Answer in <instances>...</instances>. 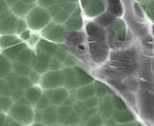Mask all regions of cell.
Segmentation results:
<instances>
[{"label":"cell","instance_id":"cell-26","mask_svg":"<svg viewBox=\"0 0 154 126\" xmlns=\"http://www.w3.org/2000/svg\"><path fill=\"white\" fill-rule=\"evenodd\" d=\"M12 70L14 74L17 76L27 77L32 69H31V67H29L27 65H23V64H20V63L14 62L12 65Z\"/></svg>","mask_w":154,"mask_h":126},{"label":"cell","instance_id":"cell-5","mask_svg":"<svg viewBox=\"0 0 154 126\" xmlns=\"http://www.w3.org/2000/svg\"><path fill=\"white\" fill-rule=\"evenodd\" d=\"M47 99L49 100V102L53 106H61L64 101L67 99V96H69V91H67L64 87L61 88L53 89V90H48L45 93Z\"/></svg>","mask_w":154,"mask_h":126},{"label":"cell","instance_id":"cell-12","mask_svg":"<svg viewBox=\"0 0 154 126\" xmlns=\"http://www.w3.org/2000/svg\"><path fill=\"white\" fill-rule=\"evenodd\" d=\"M17 20H18V18L16 16L11 14V16L7 17L5 20L0 22V35H2V36L14 35V33H16Z\"/></svg>","mask_w":154,"mask_h":126},{"label":"cell","instance_id":"cell-18","mask_svg":"<svg viewBox=\"0 0 154 126\" xmlns=\"http://www.w3.org/2000/svg\"><path fill=\"white\" fill-rule=\"evenodd\" d=\"M82 7L84 8L85 13L90 17L98 14L102 11V3L101 2H82Z\"/></svg>","mask_w":154,"mask_h":126},{"label":"cell","instance_id":"cell-39","mask_svg":"<svg viewBox=\"0 0 154 126\" xmlns=\"http://www.w3.org/2000/svg\"><path fill=\"white\" fill-rule=\"evenodd\" d=\"M19 37H20L22 40H29V39H30V37H31L30 31L25 30L24 32H22L20 35H19Z\"/></svg>","mask_w":154,"mask_h":126},{"label":"cell","instance_id":"cell-2","mask_svg":"<svg viewBox=\"0 0 154 126\" xmlns=\"http://www.w3.org/2000/svg\"><path fill=\"white\" fill-rule=\"evenodd\" d=\"M9 118L13 119V122H16L23 126L30 125L34 120V110L31 106L19 105L14 103L12 108L8 112Z\"/></svg>","mask_w":154,"mask_h":126},{"label":"cell","instance_id":"cell-8","mask_svg":"<svg viewBox=\"0 0 154 126\" xmlns=\"http://www.w3.org/2000/svg\"><path fill=\"white\" fill-rule=\"evenodd\" d=\"M64 28L67 33L69 32H77L79 31L82 27V18L80 16V10L76 9V11L66 19V21L64 23Z\"/></svg>","mask_w":154,"mask_h":126},{"label":"cell","instance_id":"cell-33","mask_svg":"<svg viewBox=\"0 0 154 126\" xmlns=\"http://www.w3.org/2000/svg\"><path fill=\"white\" fill-rule=\"evenodd\" d=\"M24 94H25V92H24V91L16 89L11 95V99L13 100L14 103H16V102H17L18 100H20L21 99L24 98Z\"/></svg>","mask_w":154,"mask_h":126},{"label":"cell","instance_id":"cell-4","mask_svg":"<svg viewBox=\"0 0 154 126\" xmlns=\"http://www.w3.org/2000/svg\"><path fill=\"white\" fill-rule=\"evenodd\" d=\"M66 31L63 25L50 22L48 25L42 30V35L46 40L50 42H62L66 36Z\"/></svg>","mask_w":154,"mask_h":126},{"label":"cell","instance_id":"cell-42","mask_svg":"<svg viewBox=\"0 0 154 126\" xmlns=\"http://www.w3.org/2000/svg\"><path fill=\"white\" fill-rule=\"evenodd\" d=\"M6 124V118L2 114H0V126H5Z\"/></svg>","mask_w":154,"mask_h":126},{"label":"cell","instance_id":"cell-22","mask_svg":"<svg viewBox=\"0 0 154 126\" xmlns=\"http://www.w3.org/2000/svg\"><path fill=\"white\" fill-rule=\"evenodd\" d=\"M12 62L6 56L0 54V79H5L12 71Z\"/></svg>","mask_w":154,"mask_h":126},{"label":"cell","instance_id":"cell-9","mask_svg":"<svg viewBox=\"0 0 154 126\" xmlns=\"http://www.w3.org/2000/svg\"><path fill=\"white\" fill-rule=\"evenodd\" d=\"M58 50V46L55 43L50 42L46 39H40L36 45L37 54L45 55L50 57H53Z\"/></svg>","mask_w":154,"mask_h":126},{"label":"cell","instance_id":"cell-16","mask_svg":"<svg viewBox=\"0 0 154 126\" xmlns=\"http://www.w3.org/2000/svg\"><path fill=\"white\" fill-rule=\"evenodd\" d=\"M35 57H36V55L34 54V52L31 49H29V48H26L25 50L22 51L20 54L18 55V56L17 57L14 61L17 63H20V64L31 67Z\"/></svg>","mask_w":154,"mask_h":126},{"label":"cell","instance_id":"cell-11","mask_svg":"<svg viewBox=\"0 0 154 126\" xmlns=\"http://www.w3.org/2000/svg\"><path fill=\"white\" fill-rule=\"evenodd\" d=\"M62 73H63V76H64V86L66 90L75 89L79 86L73 68L66 67L62 70Z\"/></svg>","mask_w":154,"mask_h":126},{"label":"cell","instance_id":"cell-21","mask_svg":"<svg viewBox=\"0 0 154 126\" xmlns=\"http://www.w3.org/2000/svg\"><path fill=\"white\" fill-rule=\"evenodd\" d=\"M79 122H80V117L72 109L71 112L67 114L66 117L61 119L58 123L62 124L63 126H76L79 124Z\"/></svg>","mask_w":154,"mask_h":126},{"label":"cell","instance_id":"cell-10","mask_svg":"<svg viewBox=\"0 0 154 126\" xmlns=\"http://www.w3.org/2000/svg\"><path fill=\"white\" fill-rule=\"evenodd\" d=\"M42 123L45 126H54L58 124V112L56 106L50 105L42 111Z\"/></svg>","mask_w":154,"mask_h":126},{"label":"cell","instance_id":"cell-13","mask_svg":"<svg viewBox=\"0 0 154 126\" xmlns=\"http://www.w3.org/2000/svg\"><path fill=\"white\" fill-rule=\"evenodd\" d=\"M76 7V4L73 2H66V5L63 9L61 10V12L57 14V16L53 18L56 24H62V23H65L66 21V19L69 18L73 12L75 11V8Z\"/></svg>","mask_w":154,"mask_h":126},{"label":"cell","instance_id":"cell-38","mask_svg":"<svg viewBox=\"0 0 154 126\" xmlns=\"http://www.w3.org/2000/svg\"><path fill=\"white\" fill-rule=\"evenodd\" d=\"M96 94L97 95H99V96H102V95H104L105 94V91H106V87H105V85H103V84H101V83H99V82H97L96 83Z\"/></svg>","mask_w":154,"mask_h":126},{"label":"cell","instance_id":"cell-23","mask_svg":"<svg viewBox=\"0 0 154 126\" xmlns=\"http://www.w3.org/2000/svg\"><path fill=\"white\" fill-rule=\"evenodd\" d=\"M18 43H20V39L14 35L0 36V48H2L4 50L7 49V48L17 45Z\"/></svg>","mask_w":154,"mask_h":126},{"label":"cell","instance_id":"cell-36","mask_svg":"<svg viewBox=\"0 0 154 126\" xmlns=\"http://www.w3.org/2000/svg\"><path fill=\"white\" fill-rule=\"evenodd\" d=\"M60 68H61V62L57 61L54 59H52L51 62H50V65H49V70L50 71H60Z\"/></svg>","mask_w":154,"mask_h":126},{"label":"cell","instance_id":"cell-14","mask_svg":"<svg viewBox=\"0 0 154 126\" xmlns=\"http://www.w3.org/2000/svg\"><path fill=\"white\" fill-rule=\"evenodd\" d=\"M90 50H91V57L95 61H101L106 57L107 49H106V46L100 44V43H91Z\"/></svg>","mask_w":154,"mask_h":126},{"label":"cell","instance_id":"cell-15","mask_svg":"<svg viewBox=\"0 0 154 126\" xmlns=\"http://www.w3.org/2000/svg\"><path fill=\"white\" fill-rule=\"evenodd\" d=\"M27 48V44L26 43L20 42L18 44L12 46L10 48H7L3 51V56H5L9 60H16V59L18 56V55L20 54L22 51H24Z\"/></svg>","mask_w":154,"mask_h":126},{"label":"cell","instance_id":"cell-3","mask_svg":"<svg viewBox=\"0 0 154 126\" xmlns=\"http://www.w3.org/2000/svg\"><path fill=\"white\" fill-rule=\"evenodd\" d=\"M40 85L46 91L61 88L64 86V76L62 71H48L40 79Z\"/></svg>","mask_w":154,"mask_h":126},{"label":"cell","instance_id":"cell-17","mask_svg":"<svg viewBox=\"0 0 154 126\" xmlns=\"http://www.w3.org/2000/svg\"><path fill=\"white\" fill-rule=\"evenodd\" d=\"M42 96V90L38 87L32 86L31 88H29L28 90L25 91L24 94V98L28 101V103L30 105H36L38 102V100L40 99V98Z\"/></svg>","mask_w":154,"mask_h":126},{"label":"cell","instance_id":"cell-37","mask_svg":"<svg viewBox=\"0 0 154 126\" xmlns=\"http://www.w3.org/2000/svg\"><path fill=\"white\" fill-rule=\"evenodd\" d=\"M100 124V119L97 116H95V117L91 118L88 122H87L86 126H97Z\"/></svg>","mask_w":154,"mask_h":126},{"label":"cell","instance_id":"cell-35","mask_svg":"<svg viewBox=\"0 0 154 126\" xmlns=\"http://www.w3.org/2000/svg\"><path fill=\"white\" fill-rule=\"evenodd\" d=\"M27 77H28V79L30 80L33 84L37 83V82H40V79H41L40 75H38V73H36L35 71H33V70H31L30 74H29V76Z\"/></svg>","mask_w":154,"mask_h":126},{"label":"cell","instance_id":"cell-7","mask_svg":"<svg viewBox=\"0 0 154 126\" xmlns=\"http://www.w3.org/2000/svg\"><path fill=\"white\" fill-rule=\"evenodd\" d=\"M52 57L42 55V54H37L34 62L31 66V69L38 73V75H45L46 72L49 70V65L51 62Z\"/></svg>","mask_w":154,"mask_h":126},{"label":"cell","instance_id":"cell-30","mask_svg":"<svg viewBox=\"0 0 154 126\" xmlns=\"http://www.w3.org/2000/svg\"><path fill=\"white\" fill-rule=\"evenodd\" d=\"M13 91L10 89L5 79H0V96H11Z\"/></svg>","mask_w":154,"mask_h":126},{"label":"cell","instance_id":"cell-29","mask_svg":"<svg viewBox=\"0 0 154 126\" xmlns=\"http://www.w3.org/2000/svg\"><path fill=\"white\" fill-rule=\"evenodd\" d=\"M50 105L51 104L49 102V100L47 99L45 95L43 94L40 98V99L38 100V102L36 103L35 106H36V110H38V111H43V110H45L46 108L49 107Z\"/></svg>","mask_w":154,"mask_h":126},{"label":"cell","instance_id":"cell-24","mask_svg":"<svg viewBox=\"0 0 154 126\" xmlns=\"http://www.w3.org/2000/svg\"><path fill=\"white\" fill-rule=\"evenodd\" d=\"M75 71V75L77 77V82H78V85L80 86H86L89 85L91 81H93V79L91 76H89L85 71H83L79 67H74L73 68Z\"/></svg>","mask_w":154,"mask_h":126},{"label":"cell","instance_id":"cell-31","mask_svg":"<svg viewBox=\"0 0 154 126\" xmlns=\"http://www.w3.org/2000/svg\"><path fill=\"white\" fill-rule=\"evenodd\" d=\"M17 76H16L14 74V73H10V74L5 77V81L7 82L8 86L10 87V89H11L13 92L17 89V86H16V83H17Z\"/></svg>","mask_w":154,"mask_h":126},{"label":"cell","instance_id":"cell-1","mask_svg":"<svg viewBox=\"0 0 154 126\" xmlns=\"http://www.w3.org/2000/svg\"><path fill=\"white\" fill-rule=\"evenodd\" d=\"M51 21V16L47 10L42 7H35L26 16V24L32 30H43Z\"/></svg>","mask_w":154,"mask_h":126},{"label":"cell","instance_id":"cell-25","mask_svg":"<svg viewBox=\"0 0 154 126\" xmlns=\"http://www.w3.org/2000/svg\"><path fill=\"white\" fill-rule=\"evenodd\" d=\"M65 39L67 41V43L72 46H77L81 45V43L84 40V36L83 33L80 32H69L66 33V36Z\"/></svg>","mask_w":154,"mask_h":126},{"label":"cell","instance_id":"cell-6","mask_svg":"<svg viewBox=\"0 0 154 126\" xmlns=\"http://www.w3.org/2000/svg\"><path fill=\"white\" fill-rule=\"evenodd\" d=\"M36 7V3L33 1H16L13 2L11 6V11L14 13V16L17 17L27 16L28 13Z\"/></svg>","mask_w":154,"mask_h":126},{"label":"cell","instance_id":"cell-43","mask_svg":"<svg viewBox=\"0 0 154 126\" xmlns=\"http://www.w3.org/2000/svg\"><path fill=\"white\" fill-rule=\"evenodd\" d=\"M9 125H10V126H23V125L19 124V123H17V122H9Z\"/></svg>","mask_w":154,"mask_h":126},{"label":"cell","instance_id":"cell-40","mask_svg":"<svg viewBox=\"0 0 154 126\" xmlns=\"http://www.w3.org/2000/svg\"><path fill=\"white\" fill-rule=\"evenodd\" d=\"M11 11L10 10H8V11H6V12H3V13H0V22H2L3 20H5L7 17H9L10 16H11Z\"/></svg>","mask_w":154,"mask_h":126},{"label":"cell","instance_id":"cell-45","mask_svg":"<svg viewBox=\"0 0 154 126\" xmlns=\"http://www.w3.org/2000/svg\"><path fill=\"white\" fill-rule=\"evenodd\" d=\"M0 114H1V111H0Z\"/></svg>","mask_w":154,"mask_h":126},{"label":"cell","instance_id":"cell-20","mask_svg":"<svg viewBox=\"0 0 154 126\" xmlns=\"http://www.w3.org/2000/svg\"><path fill=\"white\" fill-rule=\"evenodd\" d=\"M87 33L91 38V40H102L104 38V33L101 29L95 26L94 23H89L87 25Z\"/></svg>","mask_w":154,"mask_h":126},{"label":"cell","instance_id":"cell-41","mask_svg":"<svg viewBox=\"0 0 154 126\" xmlns=\"http://www.w3.org/2000/svg\"><path fill=\"white\" fill-rule=\"evenodd\" d=\"M9 6L7 5V2H4V1H0V13H3V12H6L8 11Z\"/></svg>","mask_w":154,"mask_h":126},{"label":"cell","instance_id":"cell-28","mask_svg":"<svg viewBox=\"0 0 154 126\" xmlns=\"http://www.w3.org/2000/svg\"><path fill=\"white\" fill-rule=\"evenodd\" d=\"M14 102L9 96H0V111L3 113H8L12 108Z\"/></svg>","mask_w":154,"mask_h":126},{"label":"cell","instance_id":"cell-27","mask_svg":"<svg viewBox=\"0 0 154 126\" xmlns=\"http://www.w3.org/2000/svg\"><path fill=\"white\" fill-rule=\"evenodd\" d=\"M17 89L18 90H22L25 92L26 90H28L29 88H31L33 86V83L28 79V77H21V76H18L17 79Z\"/></svg>","mask_w":154,"mask_h":126},{"label":"cell","instance_id":"cell-44","mask_svg":"<svg viewBox=\"0 0 154 126\" xmlns=\"http://www.w3.org/2000/svg\"><path fill=\"white\" fill-rule=\"evenodd\" d=\"M31 126H45V125H43L42 123H38V122H35V123L31 124Z\"/></svg>","mask_w":154,"mask_h":126},{"label":"cell","instance_id":"cell-34","mask_svg":"<svg viewBox=\"0 0 154 126\" xmlns=\"http://www.w3.org/2000/svg\"><path fill=\"white\" fill-rule=\"evenodd\" d=\"M25 30H27V24H26V22L24 21L23 19H18V20H17V24L16 33L20 35V33L22 32H24Z\"/></svg>","mask_w":154,"mask_h":126},{"label":"cell","instance_id":"cell-32","mask_svg":"<svg viewBox=\"0 0 154 126\" xmlns=\"http://www.w3.org/2000/svg\"><path fill=\"white\" fill-rule=\"evenodd\" d=\"M66 56H67L66 51L64 49V48H59V47H58V50L56 52V54L54 55V56H53L52 59H54L57 61H59V62L62 63V62L65 61V59H66Z\"/></svg>","mask_w":154,"mask_h":126},{"label":"cell","instance_id":"cell-19","mask_svg":"<svg viewBox=\"0 0 154 126\" xmlns=\"http://www.w3.org/2000/svg\"><path fill=\"white\" fill-rule=\"evenodd\" d=\"M94 94V87L93 85H86V86H82L81 88L77 91L76 93V98L79 101H85L87 99H91V96Z\"/></svg>","mask_w":154,"mask_h":126}]
</instances>
